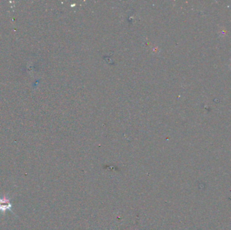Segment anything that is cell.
<instances>
[{"label":"cell","instance_id":"1","mask_svg":"<svg viewBox=\"0 0 231 230\" xmlns=\"http://www.w3.org/2000/svg\"><path fill=\"white\" fill-rule=\"evenodd\" d=\"M13 199V197L9 196L8 195H3L2 197L0 196V212H1L3 215H4V213H6L7 211H10L13 213L14 215L16 216V214L12 211V206L13 204L11 203V200Z\"/></svg>","mask_w":231,"mask_h":230}]
</instances>
